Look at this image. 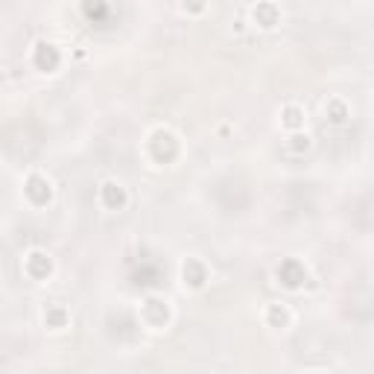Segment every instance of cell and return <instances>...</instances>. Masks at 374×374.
Returning a JSON list of instances; mask_svg holds the SVG:
<instances>
[{
  "mask_svg": "<svg viewBox=\"0 0 374 374\" xmlns=\"http://www.w3.org/2000/svg\"><path fill=\"white\" fill-rule=\"evenodd\" d=\"M149 155H153L158 164H170L179 155V138L170 129H155L149 135Z\"/></svg>",
  "mask_w": 374,
  "mask_h": 374,
  "instance_id": "cell-1",
  "label": "cell"
},
{
  "mask_svg": "<svg viewBox=\"0 0 374 374\" xmlns=\"http://www.w3.org/2000/svg\"><path fill=\"white\" fill-rule=\"evenodd\" d=\"M141 319H143L146 328L161 331V328L170 325V304L164 302V298H158V295H149L146 302L141 304Z\"/></svg>",
  "mask_w": 374,
  "mask_h": 374,
  "instance_id": "cell-2",
  "label": "cell"
},
{
  "mask_svg": "<svg viewBox=\"0 0 374 374\" xmlns=\"http://www.w3.org/2000/svg\"><path fill=\"white\" fill-rule=\"evenodd\" d=\"M275 278H278L281 287L298 290V287H304V281H307V266L298 258H287V260H281L275 266Z\"/></svg>",
  "mask_w": 374,
  "mask_h": 374,
  "instance_id": "cell-3",
  "label": "cell"
},
{
  "mask_svg": "<svg viewBox=\"0 0 374 374\" xmlns=\"http://www.w3.org/2000/svg\"><path fill=\"white\" fill-rule=\"evenodd\" d=\"M23 196H27L35 208H41L53 199V185H50V179L41 176V172H33V176H27V182H23Z\"/></svg>",
  "mask_w": 374,
  "mask_h": 374,
  "instance_id": "cell-4",
  "label": "cell"
},
{
  "mask_svg": "<svg viewBox=\"0 0 374 374\" xmlns=\"http://www.w3.org/2000/svg\"><path fill=\"white\" fill-rule=\"evenodd\" d=\"M23 272H27L33 281H47L53 275V258L41 252V248H33V252L23 258Z\"/></svg>",
  "mask_w": 374,
  "mask_h": 374,
  "instance_id": "cell-5",
  "label": "cell"
},
{
  "mask_svg": "<svg viewBox=\"0 0 374 374\" xmlns=\"http://www.w3.org/2000/svg\"><path fill=\"white\" fill-rule=\"evenodd\" d=\"M99 202H103L106 211H123L126 202H129V193L117 182H103V185H99Z\"/></svg>",
  "mask_w": 374,
  "mask_h": 374,
  "instance_id": "cell-6",
  "label": "cell"
},
{
  "mask_svg": "<svg viewBox=\"0 0 374 374\" xmlns=\"http://www.w3.org/2000/svg\"><path fill=\"white\" fill-rule=\"evenodd\" d=\"M62 62V53H59V47L56 44H50V41H38L35 50H33V65L44 73H53Z\"/></svg>",
  "mask_w": 374,
  "mask_h": 374,
  "instance_id": "cell-7",
  "label": "cell"
},
{
  "mask_svg": "<svg viewBox=\"0 0 374 374\" xmlns=\"http://www.w3.org/2000/svg\"><path fill=\"white\" fill-rule=\"evenodd\" d=\"M182 281H185V287H190V290H202V287L208 284V266L199 260V258H187V260L182 263Z\"/></svg>",
  "mask_w": 374,
  "mask_h": 374,
  "instance_id": "cell-8",
  "label": "cell"
},
{
  "mask_svg": "<svg viewBox=\"0 0 374 374\" xmlns=\"http://www.w3.org/2000/svg\"><path fill=\"white\" fill-rule=\"evenodd\" d=\"M252 21L260 30H275L281 23V9L272 4V0H258V6L252 9Z\"/></svg>",
  "mask_w": 374,
  "mask_h": 374,
  "instance_id": "cell-9",
  "label": "cell"
},
{
  "mask_svg": "<svg viewBox=\"0 0 374 374\" xmlns=\"http://www.w3.org/2000/svg\"><path fill=\"white\" fill-rule=\"evenodd\" d=\"M304 109L302 106H284L281 109V126L290 132H302L304 129Z\"/></svg>",
  "mask_w": 374,
  "mask_h": 374,
  "instance_id": "cell-10",
  "label": "cell"
},
{
  "mask_svg": "<svg viewBox=\"0 0 374 374\" xmlns=\"http://www.w3.org/2000/svg\"><path fill=\"white\" fill-rule=\"evenodd\" d=\"M266 321H269V328L284 331V328H290L292 313H290L287 304H269V310H266Z\"/></svg>",
  "mask_w": 374,
  "mask_h": 374,
  "instance_id": "cell-11",
  "label": "cell"
},
{
  "mask_svg": "<svg viewBox=\"0 0 374 374\" xmlns=\"http://www.w3.org/2000/svg\"><path fill=\"white\" fill-rule=\"evenodd\" d=\"M67 310L65 307H59V304H53V307H47L44 310V325L50 328V331H62V328H67Z\"/></svg>",
  "mask_w": 374,
  "mask_h": 374,
  "instance_id": "cell-12",
  "label": "cell"
},
{
  "mask_svg": "<svg viewBox=\"0 0 374 374\" xmlns=\"http://www.w3.org/2000/svg\"><path fill=\"white\" fill-rule=\"evenodd\" d=\"M325 114H328V120L334 123V126H342V123H348V117H351V109H348L342 99H328Z\"/></svg>",
  "mask_w": 374,
  "mask_h": 374,
  "instance_id": "cell-13",
  "label": "cell"
},
{
  "mask_svg": "<svg viewBox=\"0 0 374 374\" xmlns=\"http://www.w3.org/2000/svg\"><path fill=\"white\" fill-rule=\"evenodd\" d=\"M310 135L307 132H292V138H290V153L292 155H302V153H307L310 149Z\"/></svg>",
  "mask_w": 374,
  "mask_h": 374,
  "instance_id": "cell-14",
  "label": "cell"
},
{
  "mask_svg": "<svg viewBox=\"0 0 374 374\" xmlns=\"http://www.w3.org/2000/svg\"><path fill=\"white\" fill-rule=\"evenodd\" d=\"M82 9L88 18H99L106 12V0H82Z\"/></svg>",
  "mask_w": 374,
  "mask_h": 374,
  "instance_id": "cell-15",
  "label": "cell"
},
{
  "mask_svg": "<svg viewBox=\"0 0 374 374\" xmlns=\"http://www.w3.org/2000/svg\"><path fill=\"white\" fill-rule=\"evenodd\" d=\"M182 9L187 15H202L208 9V0H182Z\"/></svg>",
  "mask_w": 374,
  "mask_h": 374,
  "instance_id": "cell-16",
  "label": "cell"
}]
</instances>
